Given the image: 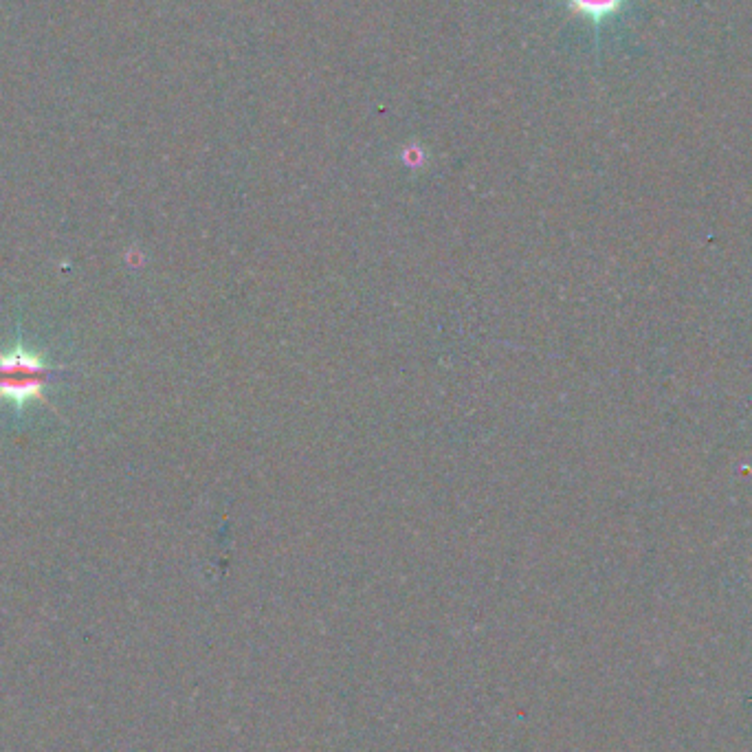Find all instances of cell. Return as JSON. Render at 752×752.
<instances>
[{
  "label": "cell",
  "instance_id": "2",
  "mask_svg": "<svg viewBox=\"0 0 752 752\" xmlns=\"http://www.w3.org/2000/svg\"><path fill=\"white\" fill-rule=\"evenodd\" d=\"M568 7L577 14L590 18L594 25H601L605 18L618 14L625 7L627 0H566Z\"/></svg>",
  "mask_w": 752,
  "mask_h": 752
},
{
  "label": "cell",
  "instance_id": "1",
  "mask_svg": "<svg viewBox=\"0 0 752 752\" xmlns=\"http://www.w3.org/2000/svg\"><path fill=\"white\" fill-rule=\"evenodd\" d=\"M69 374L55 368L38 352H31L18 344L0 352V401L14 409L31 401H44V390Z\"/></svg>",
  "mask_w": 752,
  "mask_h": 752
}]
</instances>
